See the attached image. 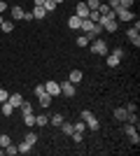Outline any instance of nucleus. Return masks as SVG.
Masks as SVG:
<instances>
[{
    "instance_id": "f257e3e1",
    "label": "nucleus",
    "mask_w": 140,
    "mask_h": 156,
    "mask_svg": "<svg viewBox=\"0 0 140 156\" xmlns=\"http://www.w3.org/2000/svg\"><path fill=\"white\" fill-rule=\"evenodd\" d=\"M89 49H91V54H98V56H107V42H105V40H100V37L91 40V42H89Z\"/></svg>"
},
{
    "instance_id": "f03ea898",
    "label": "nucleus",
    "mask_w": 140,
    "mask_h": 156,
    "mask_svg": "<svg viewBox=\"0 0 140 156\" xmlns=\"http://www.w3.org/2000/svg\"><path fill=\"white\" fill-rule=\"evenodd\" d=\"M35 96H38V100H40L42 107H49V105H52V96L45 91V84H38V86H35Z\"/></svg>"
},
{
    "instance_id": "7ed1b4c3",
    "label": "nucleus",
    "mask_w": 140,
    "mask_h": 156,
    "mask_svg": "<svg viewBox=\"0 0 140 156\" xmlns=\"http://www.w3.org/2000/svg\"><path fill=\"white\" fill-rule=\"evenodd\" d=\"M98 26L105 33H117V19H105V16H103V19L98 21Z\"/></svg>"
},
{
    "instance_id": "20e7f679",
    "label": "nucleus",
    "mask_w": 140,
    "mask_h": 156,
    "mask_svg": "<svg viewBox=\"0 0 140 156\" xmlns=\"http://www.w3.org/2000/svg\"><path fill=\"white\" fill-rule=\"evenodd\" d=\"M45 91L49 93L52 98H56V96H61V84H59V82H54V79H49V82L45 84Z\"/></svg>"
},
{
    "instance_id": "39448f33",
    "label": "nucleus",
    "mask_w": 140,
    "mask_h": 156,
    "mask_svg": "<svg viewBox=\"0 0 140 156\" xmlns=\"http://www.w3.org/2000/svg\"><path fill=\"white\" fill-rule=\"evenodd\" d=\"M75 89H77V86H75L73 82H63V84H61V96L73 98V96H75Z\"/></svg>"
},
{
    "instance_id": "423d86ee",
    "label": "nucleus",
    "mask_w": 140,
    "mask_h": 156,
    "mask_svg": "<svg viewBox=\"0 0 140 156\" xmlns=\"http://www.w3.org/2000/svg\"><path fill=\"white\" fill-rule=\"evenodd\" d=\"M126 35H128V42H131V44L138 49V47H140V30H135V28H128Z\"/></svg>"
},
{
    "instance_id": "0eeeda50",
    "label": "nucleus",
    "mask_w": 140,
    "mask_h": 156,
    "mask_svg": "<svg viewBox=\"0 0 140 156\" xmlns=\"http://www.w3.org/2000/svg\"><path fill=\"white\" fill-rule=\"evenodd\" d=\"M82 79H84V72H82V70H70L68 82H73V84L77 86V84H82Z\"/></svg>"
},
{
    "instance_id": "6e6552de",
    "label": "nucleus",
    "mask_w": 140,
    "mask_h": 156,
    "mask_svg": "<svg viewBox=\"0 0 140 156\" xmlns=\"http://www.w3.org/2000/svg\"><path fill=\"white\" fill-rule=\"evenodd\" d=\"M89 12H91V9L87 7V2H77V7H75V14H77L80 19H87Z\"/></svg>"
},
{
    "instance_id": "1a4fd4ad",
    "label": "nucleus",
    "mask_w": 140,
    "mask_h": 156,
    "mask_svg": "<svg viewBox=\"0 0 140 156\" xmlns=\"http://www.w3.org/2000/svg\"><path fill=\"white\" fill-rule=\"evenodd\" d=\"M7 103L12 105L14 110H19V105L23 103V96H21V93H9V98H7Z\"/></svg>"
},
{
    "instance_id": "9d476101",
    "label": "nucleus",
    "mask_w": 140,
    "mask_h": 156,
    "mask_svg": "<svg viewBox=\"0 0 140 156\" xmlns=\"http://www.w3.org/2000/svg\"><path fill=\"white\" fill-rule=\"evenodd\" d=\"M98 12H100V16H105V19H117V16H114V12L110 9V7H107V2H100Z\"/></svg>"
},
{
    "instance_id": "9b49d317",
    "label": "nucleus",
    "mask_w": 140,
    "mask_h": 156,
    "mask_svg": "<svg viewBox=\"0 0 140 156\" xmlns=\"http://www.w3.org/2000/svg\"><path fill=\"white\" fill-rule=\"evenodd\" d=\"M114 16H119V21H131L133 19V12H131V9H117Z\"/></svg>"
},
{
    "instance_id": "f8f14e48",
    "label": "nucleus",
    "mask_w": 140,
    "mask_h": 156,
    "mask_svg": "<svg viewBox=\"0 0 140 156\" xmlns=\"http://www.w3.org/2000/svg\"><path fill=\"white\" fill-rule=\"evenodd\" d=\"M23 12H26V9H23L21 5H14V7H12V19H16V21H23Z\"/></svg>"
},
{
    "instance_id": "ddd939ff",
    "label": "nucleus",
    "mask_w": 140,
    "mask_h": 156,
    "mask_svg": "<svg viewBox=\"0 0 140 156\" xmlns=\"http://www.w3.org/2000/svg\"><path fill=\"white\" fill-rule=\"evenodd\" d=\"M105 63H107V68H117V65H119L121 63V56H117V54H110V56H107V61H105Z\"/></svg>"
},
{
    "instance_id": "4468645a",
    "label": "nucleus",
    "mask_w": 140,
    "mask_h": 156,
    "mask_svg": "<svg viewBox=\"0 0 140 156\" xmlns=\"http://www.w3.org/2000/svg\"><path fill=\"white\" fill-rule=\"evenodd\" d=\"M112 114H114V119H117V121H126V117H128L126 107H117V110H114Z\"/></svg>"
},
{
    "instance_id": "2eb2a0df",
    "label": "nucleus",
    "mask_w": 140,
    "mask_h": 156,
    "mask_svg": "<svg viewBox=\"0 0 140 156\" xmlns=\"http://www.w3.org/2000/svg\"><path fill=\"white\" fill-rule=\"evenodd\" d=\"M80 23H82V19L77 14H73V16L68 19V28H73V30H80Z\"/></svg>"
},
{
    "instance_id": "dca6fc26",
    "label": "nucleus",
    "mask_w": 140,
    "mask_h": 156,
    "mask_svg": "<svg viewBox=\"0 0 140 156\" xmlns=\"http://www.w3.org/2000/svg\"><path fill=\"white\" fill-rule=\"evenodd\" d=\"M23 140H26V142L31 144V147H33V144L38 142V133H35V130H26V135H23Z\"/></svg>"
},
{
    "instance_id": "f3484780",
    "label": "nucleus",
    "mask_w": 140,
    "mask_h": 156,
    "mask_svg": "<svg viewBox=\"0 0 140 156\" xmlns=\"http://www.w3.org/2000/svg\"><path fill=\"white\" fill-rule=\"evenodd\" d=\"M23 124H26L28 128H33V126H35V114H33V112H26V114H23Z\"/></svg>"
},
{
    "instance_id": "a211bd4d",
    "label": "nucleus",
    "mask_w": 140,
    "mask_h": 156,
    "mask_svg": "<svg viewBox=\"0 0 140 156\" xmlns=\"http://www.w3.org/2000/svg\"><path fill=\"white\" fill-rule=\"evenodd\" d=\"M31 14H33V19H45V16H47L45 7H33V12H31Z\"/></svg>"
},
{
    "instance_id": "6ab92c4d",
    "label": "nucleus",
    "mask_w": 140,
    "mask_h": 156,
    "mask_svg": "<svg viewBox=\"0 0 140 156\" xmlns=\"http://www.w3.org/2000/svg\"><path fill=\"white\" fill-rule=\"evenodd\" d=\"M73 130H75L73 124H68V121H63V124H61V133H63V135H73Z\"/></svg>"
},
{
    "instance_id": "aec40b11",
    "label": "nucleus",
    "mask_w": 140,
    "mask_h": 156,
    "mask_svg": "<svg viewBox=\"0 0 140 156\" xmlns=\"http://www.w3.org/2000/svg\"><path fill=\"white\" fill-rule=\"evenodd\" d=\"M63 121H66V119L61 117V112H59V114H52V117H49V124H52V126H61Z\"/></svg>"
},
{
    "instance_id": "412c9836",
    "label": "nucleus",
    "mask_w": 140,
    "mask_h": 156,
    "mask_svg": "<svg viewBox=\"0 0 140 156\" xmlns=\"http://www.w3.org/2000/svg\"><path fill=\"white\" fill-rule=\"evenodd\" d=\"M47 124H49V117H47V114H38V117H35V126L42 128V126H47Z\"/></svg>"
},
{
    "instance_id": "4be33fe9",
    "label": "nucleus",
    "mask_w": 140,
    "mask_h": 156,
    "mask_svg": "<svg viewBox=\"0 0 140 156\" xmlns=\"http://www.w3.org/2000/svg\"><path fill=\"white\" fill-rule=\"evenodd\" d=\"M84 124H87V130H98V119H96V117L87 119V121H84Z\"/></svg>"
},
{
    "instance_id": "5701e85b",
    "label": "nucleus",
    "mask_w": 140,
    "mask_h": 156,
    "mask_svg": "<svg viewBox=\"0 0 140 156\" xmlns=\"http://www.w3.org/2000/svg\"><path fill=\"white\" fill-rule=\"evenodd\" d=\"M42 7H45V12L49 14V12H54V9H56V7H59V5H56L54 0H45V2H42Z\"/></svg>"
},
{
    "instance_id": "b1692460",
    "label": "nucleus",
    "mask_w": 140,
    "mask_h": 156,
    "mask_svg": "<svg viewBox=\"0 0 140 156\" xmlns=\"http://www.w3.org/2000/svg\"><path fill=\"white\" fill-rule=\"evenodd\" d=\"M0 105H2V114H5V117H12V114H14V107L7 103V100H5V103H0Z\"/></svg>"
},
{
    "instance_id": "393cba45",
    "label": "nucleus",
    "mask_w": 140,
    "mask_h": 156,
    "mask_svg": "<svg viewBox=\"0 0 140 156\" xmlns=\"http://www.w3.org/2000/svg\"><path fill=\"white\" fill-rule=\"evenodd\" d=\"M5 154H7V156H16V154H19V147L9 142V144H7V147H5Z\"/></svg>"
},
{
    "instance_id": "a878e982",
    "label": "nucleus",
    "mask_w": 140,
    "mask_h": 156,
    "mask_svg": "<svg viewBox=\"0 0 140 156\" xmlns=\"http://www.w3.org/2000/svg\"><path fill=\"white\" fill-rule=\"evenodd\" d=\"M0 28H2V33H12L14 30V21H2Z\"/></svg>"
},
{
    "instance_id": "bb28decb",
    "label": "nucleus",
    "mask_w": 140,
    "mask_h": 156,
    "mask_svg": "<svg viewBox=\"0 0 140 156\" xmlns=\"http://www.w3.org/2000/svg\"><path fill=\"white\" fill-rule=\"evenodd\" d=\"M19 110H21V114H26V112H33V105L28 103V100H23V103L19 105Z\"/></svg>"
},
{
    "instance_id": "cd10ccee",
    "label": "nucleus",
    "mask_w": 140,
    "mask_h": 156,
    "mask_svg": "<svg viewBox=\"0 0 140 156\" xmlns=\"http://www.w3.org/2000/svg\"><path fill=\"white\" fill-rule=\"evenodd\" d=\"M75 140V142H82L84 140V130H73V135H70Z\"/></svg>"
},
{
    "instance_id": "c85d7f7f",
    "label": "nucleus",
    "mask_w": 140,
    "mask_h": 156,
    "mask_svg": "<svg viewBox=\"0 0 140 156\" xmlns=\"http://www.w3.org/2000/svg\"><path fill=\"white\" fill-rule=\"evenodd\" d=\"M16 147H19V154H28V151H31V144H28L26 140H23L21 144H16Z\"/></svg>"
},
{
    "instance_id": "c756f323",
    "label": "nucleus",
    "mask_w": 140,
    "mask_h": 156,
    "mask_svg": "<svg viewBox=\"0 0 140 156\" xmlns=\"http://www.w3.org/2000/svg\"><path fill=\"white\" fill-rule=\"evenodd\" d=\"M124 133H126V135H133V133H138V130H135V124H128V121H126V126H124Z\"/></svg>"
},
{
    "instance_id": "7c9ffc66",
    "label": "nucleus",
    "mask_w": 140,
    "mask_h": 156,
    "mask_svg": "<svg viewBox=\"0 0 140 156\" xmlns=\"http://www.w3.org/2000/svg\"><path fill=\"white\" fill-rule=\"evenodd\" d=\"M107 7L112 9V12H117V9H121V5H119V0H107Z\"/></svg>"
},
{
    "instance_id": "2f4dec72",
    "label": "nucleus",
    "mask_w": 140,
    "mask_h": 156,
    "mask_svg": "<svg viewBox=\"0 0 140 156\" xmlns=\"http://www.w3.org/2000/svg\"><path fill=\"white\" fill-rule=\"evenodd\" d=\"M91 117H93L91 110H82V112H80V119H82V121H87V119H91Z\"/></svg>"
},
{
    "instance_id": "473e14b6",
    "label": "nucleus",
    "mask_w": 140,
    "mask_h": 156,
    "mask_svg": "<svg viewBox=\"0 0 140 156\" xmlns=\"http://www.w3.org/2000/svg\"><path fill=\"white\" fill-rule=\"evenodd\" d=\"M133 2H135V0H119L121 9H131V7H133Z\"/></svg>"
},
{
    "instance_id": "72a5a7b5",
    "label": "nucleus",
    "mask_w": 140,
    "mask_h": 156,
    "mask_svg": "<svg viewBox=\"0 0 140 156\" xmlns=\"http://www.w3.org/2000/svg\"><path fill=\"white\" fill-rule=\"evenodd\" d=\"M87 7H89V9H98V7H100V0H87Z\"/></svg>"
},
{
    "instance_id": "f704fd0d",
    "label": "nucleus",
    "mask_w": 140,
    "mask_h": 156,
    "mask_svg": "<svg viewBox=\"0 0 140 156\" xmlns=\"http://www.w3.org/2000/svg\"><path fill=\"white\" fill-rule=\"evenodd\" d=\"M77 47H89V37H87V35L77 37Z\"/></svg>"
},
{
    "instance_id": "c9c22d12",
    "label": "nucleus",
    "mask_w": 140,
    "mask_h": 156,
    "mask_svg": "<svg viewBox=\"0 0 140 156\" xmlns=\"http://www.w3.org/2000/svg\"><path fill=\"white\" fill-rule=\"evenodd\" d=\"M9 142H12V140H9V135H0V147H2V149H5Z\"/></svg>"
},
{
    "instance_id": "e433bc0d",
    "label": "nucleus",
    "mask_w": 140,
    "mask_h": 156,
    "mask_svg": "<svg viewBox=\"0 0 140 156\" xmlns=\"http://www.w3.org/2000/svg\"><path fill=\"white\" fill-rule=\"evenodd\" d=\"M128 140H131V142H133L135 147L140 144V135H138V133H133V135H128Z\"/></svg>"
},
{
    "instance_id": "4c0bfd02",
    "label": "nucleus",
    "mask_w": 140,
    "mask_h": 156,
    "mask_svg": "<svg viewBox=\"0 0 140 156\" xmlns=\"http://www.w3.org/2000/svg\"><path fill=\"white\" fill-rule=\"evenodd\" d=\"M7 98H9V93H7V91H5V89H0V103H5Z\"/></svg>"
},
{
    "instance_id": "58836bf2",
    "label": "nucleus",
    "mask_w": 140,
    "mask_h": 156,
    "mask_svg": "<svg viewBox=\"0 0 140 156\" xmlns=\"http://www.w3.org/2000/svg\"><path fill=\"white\" fill-rule=\"evenodd\" d=\"M126 112H138V107H135V103H128V105H126Z\"/></svg>"
},
{
    "instance_id": "ea45409f",
    "label": "nucleus",
    "mask_w": 140,
    "mask_h": 156,
    "mask_svg": "<svg viewBox=\"0 0 140 156\" xmlns=\"http://www.w3.org/2000/svg\"><path fill=\"white\" fill-rule=\"evenodd\" d=\"M5 9H7V0H0V14L5 12Z\"/></svg>"
},
{
    "instance_id": "a19ab883",
    "label": "nucleus",
    "mask_w": 140,
    "mask_h": 156,
    "mask_svg": "<svg viewBox=\"0 0 140 156\" xmlns=\"http://www.w3.org/2000/svg\"><path fill=\"white\" fill-rule=\"evenodd\" d=\"M23 21H33V14H31V12H23Z\"/></svg>"
},
{
    "instance_id": "79ce46f5",
    "label": "nucleus",
    "mask_w": 140,
    "mask_h": 156,
    "mask_svg": "<svg viewBox=\"0 0 140 156\" xmlns=\"http://www.w3.org/2000/svg\"><path fill=\"white\" fill-rule=\"evenodd\" d=\"M35 2V7H42V2H45V0H33Z\"/></svg>"
},
{
    "instance_id": "37998d69",
    "label": "nucleus",
    "mask_w": 140,
    "mask_h": 156,
    "mask_svg": "<svg viewBox=\"0 0 140 156\" xmlns=\"http://www.w3.org/2000/svg\"><path fill=\"white\" fill-rule=\"evenodd\" d=\"M2 21H5V16H2V14H0V23H2Z\"/></svg>"
},
{
    "instance_id": "c03bdc74",
    "label": "nucleus",
    "mask_w": 140,
    "mask_h": 156,
    "mask_svg": "<svg viewBox=\"0 0 140 156\" xmlns=\"http://www.w3.org/2000/svg\"><path fill=\"white\" fill-rule=\"evenodd\" d=\"M54 2H56V5H61V2H63V0H54Z\"/></svg>"
},
{
    "instance_id": "a18cd8bd",
    "label": "nucleus",
    "mask_w": 140,
    "mask_h": 156,
    "mask_svg": "<svg viewBox=\"0 0 140 156\" xmlns=\"http://www.w3.org/2000/svg\"><path fill=\"white\" fill-rule=\"evenodd\" d=\"M2 154H5V149H0V156H2Z\"/></svg>"
}]
</instances>
